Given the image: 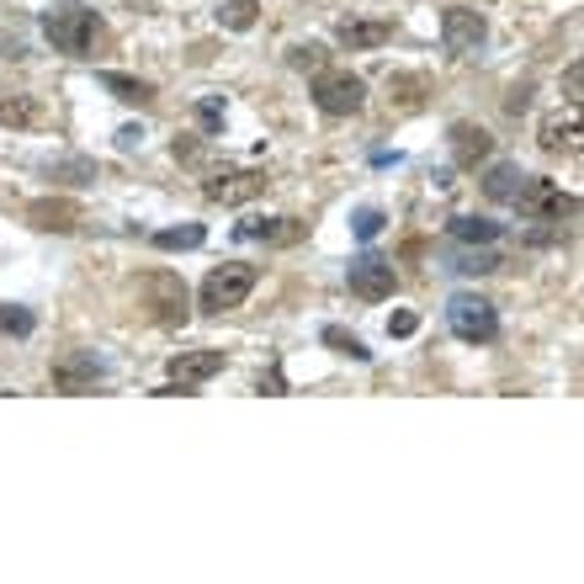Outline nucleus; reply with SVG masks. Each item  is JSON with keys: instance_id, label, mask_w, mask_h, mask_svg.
<instances>
[{"instance_id": "f257e3e1", "label": "nucleus", "mask_w": 584, "mask_h": 584, "mask_svg": "<svg viewBox=\"0 0 584 584\" xmlns=\"http://www.w3.org/2000/svg\"><path fill=\"white\" fill-rule=\"evenodd\" d=\"M43 38H49L59 53L85 59V53L97 49L101 22H97V11H85V6H53V11H43Z\"/></svg>"}, {"instance_id": "f03ea898", "label": "nucleus", "mask_w": 584, "mask_h": 584, "mask_svg": "<svg viewBox=\"0 0 584 584\" xmlns=\"http://www.w3.org/2000/svg\"><path fill=\"white\" fill-rule=\"evenodd\" d=\"M255 282H261V271L250 266V261H223V266L208 271L197 303H202V314H229V309H240L244 298L255 292Z\"/></svg>"}, {"instance_id": "7ed1b4c3", "label": "nucleus", "mask_w": 584, "mask_h": 584, "mask_svg": "<svg viewBox=\"0 0 584 584\" xmlns=\"http://www.w3.org/2000/svg\"><path fill=\"white\" fill-rule=\"evenodd\" d=\"M314 107L324 112V118H356L366 107V85H362V74H351V70H314Z\"/></svg>"}, {"instance_id": "20e7f679", "label": "nucleus", "mask_w": 584, "mask_h": 584, "mask_svg": "<svg viewBox=\"0 0 584 584\" xmlns=\"http://www.w3.org/2000/svg\"><path fill=\"white\" fill-rule=\"evenodd\" d=\"M446 324H452V335L463 345H489L500 335V314H494V303L479 298V292H457L446 303Z\"/></svg>"}, {"instance_id": "39448f33", "label": "nucleus", "mask_w": 584, "mask_h": 584, "mask_svg": "<svg viewBox=\"0 0 584 584\" xmlns=\"http://www.w3.org/2000/svg\"><path fill=\"white\" fill-rule=\"evenodd\" d=\"M515 208H521L532 223H563V219H574V213H580V202L563 192L558 181H542V175H532V181L521 187Z\"/></svg>"}, {"instance_id": "423d86ee", "label": "nucleus", "mask_w": 584, "mask_h": 584, "mask_svg": "<svg viewBox=\"0 0 584 584\" xmlns=\"http://www.w3.org/2000/svg\"><path fill=\"white\" fill-rule=\"evenodd\" d=\"M441 43H446V53H457V59L479 53L489 43L484 11H473V6H452V11H441Z\"/></svg>"}, {"instance_id": "0eeeda50", "label": "nucleus", "mask_w": 584, "mask_h": 584, "mask_svg": "<svg viewBox=\"0 0 584 584\" xmlns=\"http://www.w3.org/2000/svg\"><path fill=\"white\" fill-rule=\"evenodd\" d=\"M97 383H107V362L97 351H64L53 362V389L59 393H91Z\"/></svg>"}, {"instance_id": "6e6552de", "label": "nucleus", "mask_w": 584, "mask_h": 584, "mask_svg": "<svg viewBox=\"0 0 584 584\" xmlns=\"http://www.w3.org/2000/svg\"><path fill=\"white\" fill-rule=\"evenodd\" d=\"M345 282H351L356 298L383 303V298H393V288H399V271H393V261H383V255H356L351 271H345Z\"/></svg>"}, {"instance_id": "1a4fd4ad", "label": "nucleus", "mask_w": 584, "mask_h": 584, "mask_svg": "<svg viewBox=\"0 0 584 584\" xmlns=\"http://www.w3.org/2000/svg\"><path fill=\"white\" fill-rule=\"evenodd\" d=\"M266 192V171H219L202 181V197L208 202H223V208H234V202H250V197Z\"/></svg>"}, {"instance_id": "9d476101", "label": "nucleus", "mask_w": 584, "mask_h": 584, "mask_svg": "<svg viewBox=\"0 0 584 584\" xmlns=\"http://www.w3.org/2000/svg\"><path fill=\"white\" fill-rule=\"evenodd\" d=\"M144 292H149V309H154L160 324H181V319H187V288H181L175 271H149Z\"/></svg>"}, {"instance_id": "9b49d317", "label": "nucleus", "mask_w": 584, "mask_h": 584, "mask_svg": "<svg viewBox=\"0 0 584 584\" xmlns=\"http://www.w3.org/2000/svg\"><path fill=\"white\" fill-rule=\"evenodd\" d=\"M80 202H64V197H38L32 208H27V223L32 229H43V234H74L80 229Z\"/></svg>"}, {"instance_id": "f8f14e48", "label": "nucleus", "mask_w": 584, "mask_h": 584, "mask_svg": "<svg viewBox=\"0 0 584 584\" xmlns=\"http://www.w3.org/2000/svg\"><path fill=\"white\" fill-rule=\"evenodd\" d=\"M580 101H568V112H553V118L542 122V149L547 154H580Z\"/></svg>"}, {"instance_id": "ddd939ff", "label": "nucleus", "mask_w": 584, "mask_h": 584, "mask_svg": "<svg viewBox=\"0 0 584 584\" xmlns=\"http://www.w3.org/2000/svg\"><path fill=\"white\" fill-rule=\"evenodd\" d=\"M223 362H229L223 351H181V356H171V383H187V389H197V383L219 377Z\"/></svg>"}, {"instance_id": "4468645a", "label": "nucleus", "mask_w": 584, "mask_h": 584, "mask_svg": "<svg viewBox=\"0 0 584 584\" xmlns=\"http://www.w3.org/2000/svg\"><path fill=\"white\" fill-rule=\"evenodd\" d=\"M489 154H494L489 128H479V122H452V160H457L463 171H473V165L489 160Z\"/></svg>"}, {"instance_id": "2eb2a0df", "label": "nucleus", "mask_w": 584, "mask_h": 584, "mask_svg": "<svg viewBox=\"0 0 584 584\" xmlns=\"http://www.w3.org/2000/svg\"><path fill=\"white\" fill-rule=\"evenodd\" d=\"M43 101L27 91H0V128H43Z\"/></svg>"}, {"instance_id": "dca6fc26", "label": "nucleus", "mask_w": 584, "mask_h": 584, "mask_svg": "<svg viewBox=\"0 0 584 584\" xmlns=\"http://www.w3.org/2000/svg\"><path fill=\"white\" fill-rule=\"evenodd\" d=\"M335 38H341V49L362 53V49H383L393 38V22H341L335 27Z\"/></svg>"}, {"instance_id": "f3484780", "label": "nucleus", "mask_w": 584, "mask_h": 584, "mask_svg": "<svg viewBox=\"0 0 584 584\" xmlns=\"http://www.w3.org/2000/svg\"><path fill=\"white\" fill-rule=\"evenodd\" d=\"M532 175L521 171V165H494V171L484 175V192L494 197V202H515L521 197V187H526Z\"/></svg>"}, {"instance_id": "a211bd4d", "label": "nucleus", "mask_w": 584, "mask_h": 584, "mask_svg": "<svg viewBox=\"0 0 584 584\" xmlns=\"http://www.w3.org/2000/svg\"><path fill=\"white\" fill-rule=\"evenodd\" d=\"M101 85H107L118 101H133V107H149V101H154V85H149V80H133V74L101 70Z\"/></svg>"}, {"instance_id": "6ab92c4d", "label": "nucleus", "mask_w": 584, "mask_h": 584, "mask_svg": "<svg viewBox=\"0 0 584 584\" xmlns=\"http://www.w3.org/2000/svg\"><path fill=\"white\" fill-rule=\"evenodd\" d=\"M452 240L494 244V240H500V223H494V219H473V213H457V219H452Z\"/></svg>"}, {"instance_id": "aec40b11", "label": "nucleus", "mask_w": 584, "mask_h": 584, "mask_svg": "<svg viewBox=\"0 0 584 584\" xmlns=\"http://www.w3.org/2000/svg\"><path fill=\"white\" fill-rule=\"evenodd\" d=\"M240 234H244V240H276V244H288V240H298L303 229H292V219H250V223H240Z\"/></svg>"}, {"instance_id": "412c9836", "label": "nucleus", "mask_w": 584, "mask_h": 584, "mask_svg": "<svg viewBox=\"0 0 584 584\" xmlns=\"http://www.w3.org/2000/svg\"><path fill=\"white\" fill-rule=\"evenodd\" d=\"M202 240H208L202 223H181V229H160V234H154V250H197Z\"/></svg>"}, {"instance_id": "4be33fe9", "label": "nucleus", "mask_w": 584, "mask_h": 584, "mask_svg": "<svg viewBox=\"0 0 584 584\" xmlns=\"http://www.w3.org/2000/svg\"><path fill=\"white\" fill-rule=\"evenodd\" d=\"M255 17H261V6H255V0H223V6H219V22L229 27V32H250Z\"/></svg>"}, {"instance_id": "5701e85b", "label": "nucleus", "mask_w": 584, "mask_h": 584, "mask_svg": "<svg viewBox=\"0 0 584 584\" xmlns=\"http://www.w3.org/2000/svg\"><path fill=\"white\" fill-rule=\"evenodd\" d=\"M324 345H330L335 356H351V362H366V356H372V351H366V345L356 341V335H345V330H335V324L324 330Z\"/></svg>"}, {"instance_id": "b1692460", "label": "nucleus", "mask_w": 584, "mask_h": 584, "mask_svg": "<svg viewBox=\"0 0 584 584\" xmlns=\"http://www.w3.org/2000/svg\"><path fill=\"white\" fill-rule=\"evenodd\" d=\"M457 271L463 276H489V271H500V255L494 250H467V255H457Z\"/></svg>"}, {"instance_id": "393cba45", "label": "nucleus", "mask_w": 584, "mask_h": 584, "mask_svg": "<svg viewBox=\"0 0 584 584\" xmlns=\"http://www.w3.org/2000/svg\"><path fill=\"white\" fill-rule=\"evenodd\" d=\"M389 91L399 97V107H404V112H414V107H420V91H425V80H414V74H399V80H389Z\"/></svg>"}, {"instance_id": "a878e982", "label": "nucleus", "mask_w": 584, "mask_h": 584, "mask_svg": "<svg viewBox=\"0 0 584 584\" xmlns=\"http://www.w3.org/2000/svg\"><path fill=\"white\" fill-rule=\"evenodd\" d=\"M0 335H32V314H27V309H11V303H0Z\"/></svg>"}, {"instance_id": "bb28decb", "label": "nucleus", "mask_w": 584, "mask_h": 584, "mask_svg": "<svg viewBox=\"0 0 584 584\" xmlns=\"http://www.w3.org/2000/svg\"><path fill=\"white\" fill-rule=\"evenodd\" d=\"M197 122H202L208 133H219V128H223V97H202V101H197Z\"/></svg>"}, {"instance_id": "cd10ccee", "label": "nucleus", "mask_w": 584, "mask_h": 584, "mask_svg": "<svg viewBox=\"0 0 584 584\" xmlns=\"http://www.w3.org/2000/svg\"><path fill=\"white\" fill-rule=\"evenodd\" d=\"M288 59H292V70H324V49L319 43H298Z\"/></svg>"}, {"instance_id": "c85d7f7f", "label": "nucleus", "mask_w": 584, "mask_h": 584, "mask_svg": "<svg viewBox=\"0 0 584 584\" xmlns=\"http://www.w3.org/2000/svg\"><path fill=\"white\" fill-rule=\"evenodd\" d=\"M377 234H383V213H377V208H362V213H356V240H377Z\"/></svg>"}, {"instance_id": "c756f323", "label": "nucleus", "mask_w": 584, "mask_h": 584, "mask_svg": "<svg viewBox=\"0 0 584 584\" xmlns=\"http://www.w3.org/2000/svg\"><path fill=\"white\" fill-rule=\"evenodd\" d=\"M414 330H420V319H414L410 309H399V314L389 319V335H399V341H404V335H414Z\"/></svg>"}, {"instance_id": "7c9ffc66", "label": "nucleus", "mask_w": 584, "mask_h": 584, "mask_svg": "<svg viewBox=\"0 0 584 584\" xmlns=\"http://www.w3.org/2000/svg\"><path fill=\"white\" fill-rule=\"evenodd\" d=\"M118 144H122V149H133V144H144V133H139V128H122V133H118Z\"/></svg>"}, {"instance_id": "2f4dec72", "label": "nucleus", "mask_w": 584, "mask_h": 584, "mask_svg": "<svg viewBox=\"0 0 584 584\" xmlns=\"http://www.w3.org/2000/svg\"><path fill=\"white\" fill-rule=\"evenodd\" d=\"M580 80H584V70L574 64V70H568V101H580Z\"/></svg>"}]
</instances>
